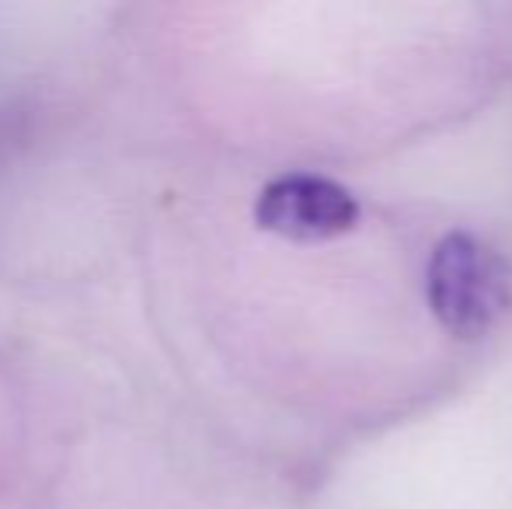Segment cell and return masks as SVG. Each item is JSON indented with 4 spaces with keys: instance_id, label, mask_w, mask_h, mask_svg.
I'll list each match as a JSON object with an SVG mask.
<instances>
[{
    "instance_id": "obj_1",
    "label": "cell",
    "mask_w": 512,
    "mask_h": 509,
    "mask_svg": "<svg viewBox=\"0 0 512 509\" xmlns=\"http://www.w3.org/2000/svg\"><path fill=\"white\" fill-rule=\"evenodd\" d=\"M425 297L446 332L478 339L506 314L512 300L506 258L467 231L446 234L432 248Z\"/></svg>"
},
{
    "instance_id": "obj_2",
    "label": "cell",
    "mask_w": 512,
    "mask_h": 509,
    "mask_svg": "<svg viewBox=\"0 0 512 509\" xmlns=\"http://www.w3.org/2000/svg\"><path fill=\"white\" fill-rule=\"evenodd\" d=\"M255 224L276 238L317 245L349 234L359 224V203L345 185L310 171L279 175L258 192Z\"/></svg>"
}]
</instances>
